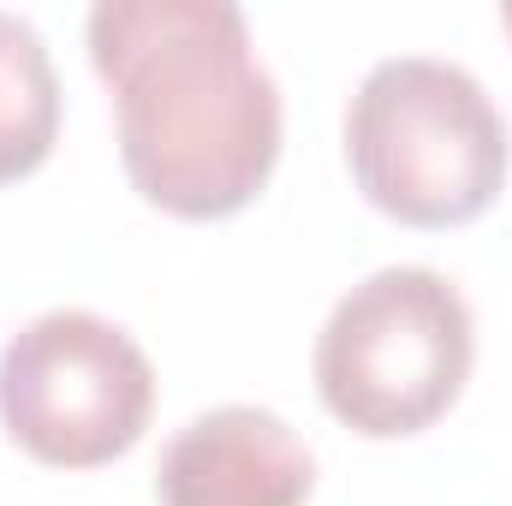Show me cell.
Instances as JSON below:
<instances>
[{
	"label": "cell",
	"instance_id": "1",
	"mask_svg": "<svg viewBox=\"0 0 512 506\" xmlns=\"http://www.w3.org/2000/svg\"><path fill=\"white\" fill-rule=\"evenodd\" d=\"M90 60L120 108L131 185L185 221L239 215L280 161V90L233 0H102Z\"/></svg>",
	"mask_w": 512,
	"mask_h": 506
},
{
	"label": "cell",
	"instance_id": "2",
	"mask_svg": "<svg viewBox=\"0 0 512 506\" xmlns=\"http://www.w3.org/2000/svg\"><path fill=\"white\" fill-rule=\"evenodd\" d=\"M346 161L382 215L465 227L507 185V120L465 66L393 54L346 108Z\"/></svg>",
	"mask_w": 512,
	"mask_h": 506
},
{
	"label": "cell",
	"instance_id": "3",
	"mask_svg": "<svg viewBox=\"0 0 512 506\" xmlns=\"http://www.w3.org/2000/svg\"><path fill=\"white\" fill-rule=\"evenodd\" d=\"M477 328L459 286L435 268H382L358 280L316 334L322 405L358 435H417L471 376Z\"/></svg>",
	"mask_w": 512,
	"mask_h": 506
},
{
	"label": "cell",
	"instance_id": "4",
	"mask_svg": "<svg viewBox=\"0 0 512 506\" xmlns=\"http://www.w3.org/2000/svg\"><path fill=\"white\" fill-rule=\"evenodd\" d=\"M155 370L126 328L96 310H48L0 352V423L42 465L90 471L137 447Z\"/></svg>",
	"mask_w": 512,
	"mask_h": 506
},
{
	"label": "cell",
	"instance_id": "5",
	"mask_svg": "<svg viewBox=\"0 0 512 506\" xmlns=\"http://www.w3.org/2000/svg\"><path fill=\"white\" fill-rule=\"evenodd\" d=\"M310 483V447L262 405H215L191 417L155 471L161 506H304Z\"/></svg>",
	"mask_w": 512,
	"mask_h": 506
},
{
	"label": "cell",
	"instance_id": "6",
	"mask_svg": "<svg viewBox=\"0 0 512 506\" xmlns=\"http://www.w3.org/2000/svg\"><path fill=\"white\" fill-rule=\"evenodd\" d=\"M60 137V78L30 18L0 12V185L48 161Z\"/></svg>",
	"mask_w": 512,
	"mask_h": 506
},
{
	"label": "cell",
	"instance_id": "7",
	"mask_svg": "<svg viewBox=\"0 0 512 506\" xmlns=\"http://www.w3.org/2000/svg\"><path fill=\"white\" fill-rule=\"evenodd\" d=\"M501 24H507V30H512V6H501Z\"/></svg>",
	"mask_w": 512,
	"mask_h": 506
}]
</instances>
